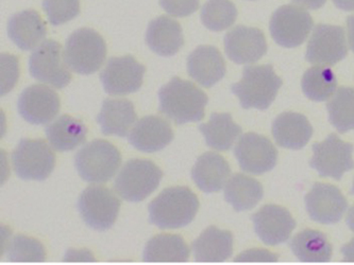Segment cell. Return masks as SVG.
I'll list each match as a JSON object with an SVG mask.
<instances>
[{"label":"cell","mask_w":354,"mask_h":265,"mask_svg":"<svg viewBox=\"0 0 354 265\" xmlns=\"http://www.w3.org/2000/svg\"><path fill=\"white\" fill-rule=\"evenodd\" d=\"M138 119L133 103L127 99H106L97 122L104 135L126 137Z\"/></svg>","instance_id":"cb8c5ba5"},{"label":"cell","mask_w":354,"mask_h":265,"mask_svg":"<svg viewBox=\"0 0 354 265\" xmlns=\"http://www.w3.org/2000/svg\"><path fill=\"white\" fill-rule=\"evenodd\" d=\"M81 217L94 230L106 231L115 224L120 209V201L108 188L91 186L78 201Z\"/></svg>","instance_id":"9c48e42d"},{"label":"cell","mask_w":354,"mask_h":265,"mask_svg":"<svg viewBox=\"0 0 354 265\" xmlns=\"http://www.w3.org/2000/svg\"><path fill=\"white\" fill-rule=\"evenodd\" d=\"M312 148L314 155L310 160V166L322 177L339 181L346 172L354 168L353 146L343 141L336 134L328 136L324 142H315Z\"/></svg>","instance_id":"8fae6325"},{"label":"cell","mask_w":354,"mask_h":265,"mask_svg":"<svg viewBox=\"0 0 354 265\" xmlns=\"http://www.w3.org/2000/svg\"><path fill=\"white\" fill-rule=\"evenodd\" d=\"M145 71L146 67L131 55L111 57L100 73V80L106 94L124 96L140 90Z\"/></svg>","instance_id":"4fadbf2b"},{"label":"cell","mask_w":354,"mask_h":265,"mask_svg":"<svg viewBox=\"0 0 354 265\" xmlns=\"http://www.w3.org/2000/svg\"><path fill=\"white\" fill-rule=\"evenodd\" d=\"M231 175L228 161L214 152H207L198 158L192 169V179L201 191L218 193Z\"/></svg>","instance_id":"603a6c76"},{"label":"cell","mask_w":354,"mask_h":265,"mask_svg":"<svg viewBox=\"0 0 354 265\" xmlns=\"http://www.w3.org/2000/svg\"><path fill=\"white\" fill-rule=\"evenodd\" d=\"M201 17L209 30L219 32L235 23L237 10L230 0H209L201 9Z\"/></svg>","instance_id":"836d02e7"},{"label":"cell","mask_w":354,"mask_h":265,"mask_svg":"<svg viewBox=\"0 0 354 265\" xmlns=\"http://www.w3.org/2000/svg\"><path fill=\"white\" fill-rule=\"evenodd\" d=\"M341 252L346 261L354 262V238L352 239L351 242L342 247Z\"/></svg>","instance_id":"60d3db41"},{"label":"cell","mask_w":354,"mask_h":265,"mask_svg":"<svg viewBox=\"0 0 354 265\" xmlns=\"http://www.w3.org/2000/svg\"><path fill=\"white\" fill-rule=\"evenodd\" d=\"M43 10L53 26L72 21L80 13L79 0H43Z\"/></svg>","instance_id":"d590c367"},{"label":"cell","mask_w":354,"mask_h":265,"mask_svg":"<svg viewBox=\"0 0 354 265\" xmlns=\"http://www.w3.org/2000/svg\"><path fill=\"white\" fill-rule=\"evenodd\" d=\"M0 63H1V92L0 95L5 96L8 92H11L12 88L15 86L19 77V60L15 55L3 53L0 55Z\"/></svg>","instance_id":"8d00e7d4"},{"label":"cell","mask_w":354,"mask_h":265,"mask_svg":"<svg viewBox=\"0 0 354 265\" xmlns=\"http://www.w3.org/2000/svg\"><path fill=\"white\" fill-rule=\"evenodd\" d=\"M223 41L225 55L236 64H252L266 55L264 33L257 28L237 26L225 35Z\"/></svg>","instance_id":"e0dca14e"},{"label":"cell","mask_w":354,"mask_h":265,"mask_svg":"<svg viewBox=\"0 0 354 265\" xmlns=\"http://www.w3.org/2000/svg\"><path fill=\"white\" fill-rule=\"evenodd\" d=\"M14 171L24 181H45L55 169V155L43 139L19 141L12 154Z\"/></svg>","instance_id":"52a82bcc"},{"label":"cell","mask_w":354,"mask_h":265,"mask_svg":"<svg viewBox=\"0 0 354 265\" xmlns=\"http://www.w3.org/2000/svg\"><path fill=\"white\" fill-rule=\"evenodd\" d=\"M120 165V151L106 140H94L81 148L75 156L77 171L88 183H106L115 175Z\"/></svg>","instance_id":"277c9868"},{"label":"cell","mask_w":354,"mask_h":265,"mask_svg":"<svg viewBox=\"0 0 354 265\" xmlns=\"http://www.w3.org/2000/svg\"><path fill=\"white\" fill-rule=\"evenodd\" d=\"M292 254L304 262H327L331 259L332 245L324 233L306 229L290 240Z\"/></svg>","instance_id":"4dcf8cb0"},{"label":"cell","mask_w":354,"mask_h":265,"mask_svg":"<svg viewBox=\"0 0 354 265\" xmlns=\"http://www.w3.org/2000/svg\"><path fill=\"white\" fill-rule=\"evenodd\" d=\"M306 206L313 221L332 225L341 221L347 211L348 202L335 186L316 183L306 195Z\"/></svg>","instance_id":"9a60e30c"},{"label":"cell","mask_w":354,"mask_h":265,"mask_svg":"<svg viewBox=\"0 0 354 265\" xmlns=\"http://www.w3.org/2000/svg\"><path fill=\"white\" fill-rule=\"evenodd\" d=\"M196 260L223 262L233 254V235L230 231L209 227L192 244Z\"/></svg>","instance_id":"484cf974"},{"label":"cell","mask_w":354,"mask_h":265,"mask_svg":"<svg viewBox=\"0 0 354 265\" xmlns=\"http://www.w3.org/2000/svg\"><path fill=\"white\" fill-rule=\"evenodd\" d=\"M146 43L157 55L173 57L183 46L181 26L175 19L162 15L148 25Z\"/></svg>","instance_id":"d4e9b609"},{"label":"cell","mask_w":354,"mask_h":265,"mask_svg":"<svg viewBox=\"0 0 354 265\" xmlns=\"http://www.w3.org/2000/svg\"><path fill=\"white\" fill-rule=\"evenodd\" d=\"M234 155L241 169L254 175L272 171L278 160L276 146L268 138L256 132H247L239 138Z\"/></svg>","instance_id":"5bb4252c"},{"label":"cell","mask_w":354,"mask_h":265,"mask_svg":"<svg viewBox=\"0 0 354 265\" xmlns=\"http://www.w3.org/2000/svg\"><path fill=\"white\" fill-rule=\"evenodd\" d=\"M60 98L45 85L27 87L17 102L19 115L32 124H46L55 119L60 110Z\"/></svg>","instance_id":"2e32d148"},{"label":"cell","mask_w":354,"mask_h":265,"mask_svg":"<svg viewBox=\"0 0 354 265\" xmlns=\"http://www.w3.org/2000/svg\"><path fill=\"white\" fill-rule=\"evenodd\" d=\"M46 252L39 241L26 235H17L12 239L8 247V258L17 262H41L45 260Z\"/></svg>","instance_id":"e575fe53"},{"label":"cell","mask_w":354,"mask_h":265,"mask_svg":"<svg viewBox=\"0 0 354 265\" xmlns=\"http://www.w3.org/2000/svg\"><path fill=\"white\" fill-rule=\"evenodd\" d=\"M347 55L344 28L324 23L314 28L306 49V59L308 63L333 66L344 60Z\"/></svg>","instance_id":"7c38bea8"},{"label":"cell","mask_w":354,"mask_h":265,"mask_svg":"<svg viewBox=\"0 0 354 265\" xmlns=\"http://www.w3.org/2000/svg\"><path fill=\"white\" fill-rule=\"evenodd\" d=\"M332 126L344 132L354 130V88L339 87L327 106Z\"/></svg>","instance_id":"d6a6232c"},{"label":"cell","mask_w":354,"mask_h":265,"mask_svg":"<svg viewBox=\"0 0 354 265\" xmlns=\"http://www.w3.org/2000/svg\"><path fill=\"white\" fill-rule=\"evenodd\" d=\"M163 172L151 160H129L118 173L114 190L124 201L138 202L147 199L161 183Z\"/></svg>","instance_id":"5b68a950"},{"label":"cell","mask_w":354,"mask_h":265,"mask_svg":"<svg viewBox=\"0 0 354 265\" xmlns=\"http://www.w3.org/2000/svg\"><path fill=\"white\" fill-rule=\"evenodd\" d=\"M264 190L260 181L245 174H235L225 187V199L235 211L254 208L263 199Z\"/></svg>","instance_id":"f546056e"},{"label":"cell","mask_w":354,"mask_h":265,"mask_svg":"<svg viewBox=\"0 0 354 265\" xmlns=\"http://www.w3.org/2000/svg\"><path fill=\"white\" fill-rule=\"evenodd\" d=\"M278 256L264 249H252L244 254L239 255L236 261H277Z\"/></svg>","instance_id":"f35d334b"},{"label":"cell","mask_w":354,"mask_h":265,"mask_svg":"<svg viewBox=\"0 0 354 265\" xmlns=\"http://www.w3.org/2000/svg\"><path fill=\"white\" fill-rule=\"evenodd\" d=\"M7 31L10 39L24 51L39 46L47 35L44 21L35 10L14 14L8 21Z\"/></svg>","instance_id":"44dd1931"},{"label":"cell","mask_w":354,"mask_h":265,"mask_svg":"<svg viewBox=\"0 0 354 265\" xmlns=\"http://www.w3.org/2000/svg\"><path fill=\"white\" fill-rule=\"evenodd\" d=\"M199 209L197 195L189 187L163 190L149 204V222L160 229H177L193 222Z\"/></svg>","instance_id":"7a4b0ae2"},{"label":"cell","mask_w":354,"mask_h":265,"mask_svg":"<svg viewBox=\"0 0 354 265\" xmlns=\"http://www.w3.org/2000/svg\"><path fill=\"white\" fill-rule=\"evenodd\" d=\"M346 223H347L348 227L354 233V205L348 211Z\"/></svg>","instance_id":"ee69618b"},{"label":"cell","mask_w":354,"mask_h":265,"mask_svg":"<svg viewBox=\"0 0 354 265\" xmlns=\"http://www.w3.org/2000/svg\"><path fill=\"white\" fill-rule=\"evenodd\" d=\"M348 39H349L350 48L354 52V15L347 19Z\"/></svg>","instance_id":"b9f144b4"},{"label":"cell","mask_w":354,"mask_h":265,"mask_svg":"<svg viewBox=\"0 0 354 265\" xmlns=\"http://www.w3.org/2000/svg\"><path fill=\"white\" fill-rule=\"evenodd\" d=\"M350 193H351V195H354V179H353V184H352L351 191H350Z\"/></svg>","instance_id":"f6af8a7d"},{"label":"cell","mask_w":354,"mask_h":265,"mask_svg":"<svg viewBox=\"0 0 354 265\" xmlns=\"http://www.w3.org/2000/svg\"><path fill=\"white\" fill-rule=\"evenodd\" d=\"M327 0H292V3L296 5L301 6V7L308 8L310 10H317L324 7Z\"/></svg>","instance_id":"ab89813d"},{"label":"cell","mask_w":354,"mask_h":265,"mask_svg":"<svg viewBox=\"0 0 354 265\" xmlns=\"http://www.w3.org/2000/svg\"><path fill=\"white\" fill-rule=\"evenodd\" d=\"M199 130L205 136L207 146L217 151L230 150L242 134V128L233 121L229 112H213L209 121L201 124Z\"/></svg>","instance_id":"f1b7e54d"},{"label":"cell","mask_w":354,"mask_h":265,"mask_svg":"<svg viewBox=\"0 0 354 265\" xmlns=\"http://www.w3.org/2000/svg\"><path fill=\"white\" fill-rule=\"evenodd\" d=\"M68 68L62 46L53 39L43 41L29 57L31 77L58 90L64 88L72 80Z\"/></svg>","instance_id":"ba28073f"},{"label":"cell","mask_w":354,"mask_h":265,"mask_svg":"<svg viewBox=\"0 0 354 265\" xmlns=\"http://www.w3.org/2000/svg\"><path fill=\"white\" fill-rule=\"evenodd\" d=\"M282 83L272 65L247 66L243 70L242 80L233 84L231 90L243 108L264 110L272 106Z\"/></svg>","instance_id":"3957f363"},{"label":"cell","mask_w":354,"mask_h":265,"mask_svg":"<svg viewBox=\"0 0 354 265\" xmlns=\"http://www.w3.org/2000/svg\"><path fill=\"white\" fill-rule=\"evenodd\" d=\"M162 9L175 17H187L199 8V0H160Z\"/></svg>","instance_id":"74e56055"},{"label":"cell","mask_w":354,"mask_h":265,"mask_svg":"<svg viewBox=\"0 0 354 265\" xmlns=\"http://www.w3.org/2000/svg\"><path fill=\"white\" fill-rule=\"evenodd\" d=\"M308 12L297 6L286 5L277 9L270 19V35L280 46L295 48L304 43L313 29Z\"/></svg>","instance_id":"30bf717a"},{"label":"cell","mask_w":354,"mask_h":265,"mask_svg":"<svg viewBox=\"0 0 354 265\" xmlns=\"http://www.w3.org/2000/svg\"><path fill=\"white\" fill-rule=\"evenodd\" d=\"M159 110L177 124L199 122L205 118L207 95L189 81L175 77L159 90Z\"/></svg>","instance_id":"6da1fadb"},{"label":"cell","mask_w":354,"mask_h":265,"mask_svg":"<svg viewBox=\"0 0 354 265\" xmlns=\"http://www.w3.org/2000/svg\"><path fill=\"white\" fill-rule=\"evenodd\" d=\"M143 258L147 262H187L189 248L181 235L162 233L148 241Z\"/></svg>","instance_id":"83f0119b"},{"label":"cell","mask_w":354,"mask_h":265,"mask_svg":"<svg viewBox=\"0 0 354 265\" xmlns=\"http://www.w3.org/2000/svg\"><path fill=\"white\" fill-rule=\"evenodd\" d=\"M251 219L259 238L269 246L286 242L296 227L292 215L277 205L264 206Z\"/></svg>","instance_id":"ac0fdd59"},{"label":"cell","mask_w":354,"mask_h":265,"mask_svg":"<svg viewBox=\"0 0 354 265\" xmlns=\"http://www.w3.org/2000/svg\"><path fill=\"white\" fill-rule=\"evenodd\" d=\"M187 72L201 86H214L225 75V63L218 49L199 46L187 57Z\"/></svg>","instance_id":"ffe728a7"},{"label":"cell","mask_w":354,"mask_h":265,"mask_svg":"<svg viewBox=\"0 0 354 265\" xmlns=\"http://www.w3.org/2000/svg\"><path fill=\"white\" fill-rule=\"evenodd\" d=\"M45 134L55 151H72L86 142L88 128L81 120L63 115L46 126Z\"/></svg>","instance_id":"4316f807"},{"label":"cell","mask_w":354,"mask_h":265,"mask_svg":"<svg viewBox=\"0 0 354 265\" xmlns=\"http://www.w3.org/2000/svg\"><path fill=\"white\" fill-rule=\"evenodd\" d=\"M334 5L344 11H354V0H333Z\"/></svg>","instance_id":"7bdbcfd3"},{"label":"cell","mask_w":354,"mask_h":265,"mask_svg":"<svg viewBox=\"0 0 354 265\" xmlns=\"http://www.w3.org/2000/svg\"><path fill=\"white\" fill-rule=\"evenodd\" d=\"M106 45L102 35L90 28L73 32L65 43L67 66L79 75H92L106 60Z\"/></svg>","instance_id":"8992f818"},{"label":"cell","mask_w":354,"mask_h":265,"mask_svg":"<svg viewBox=\"0 0 354 265\" xmlns=\"http://www.w3.org/2000/svg\"><path fill=\"white\" fill-rule=\"evenodd\" d=\"M272 135L278 146L286 149L300 150L310 141L313 128L304 115L283 112L272 124Z\"/></svg>","instance_id":"7402d4cb"},{"label":"cell","mask_w":354,"mask_h":265,"mask_svg":"<svg viewBox=\"0 0 354 265\" xmlns=\"http://www.w3.org/2000/svg\"><path fill=\"white\" fill-rule=\"evenodd\" d=\"M302 90L308 99L317 102L328 100L336 92L337 80L335 73L324 65L312 67L304 73Z\"/></svg>","instance_id":"1f68e13d"},{"label":"cell","mask_w":354,"mask_h":265,"mask_svg":"<svg viewBox=\"0 0 354 265\" xmlns=\"http://www.w3.org/2000/svg\"><path fill=\"white\" fill-rule=\"evenodd\" d=\"M128 139L138 151L154 153L161 151L173 141V128L161 117L146 116L136 122Z\"/></svg>","instance_id":"d6986e66"}]
</instances>
